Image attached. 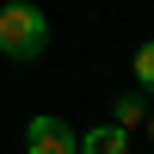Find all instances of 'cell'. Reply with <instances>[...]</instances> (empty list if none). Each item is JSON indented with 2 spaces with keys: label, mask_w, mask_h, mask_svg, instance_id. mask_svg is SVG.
Masks as SVG:
<instances>
[{
  "label": "cell",
  "mask_w": 154,
  "mask_h": 154,
  "mask_svg": "<svg viewBox=\"0 0 154 154\" xmlns=\"http://www.w3.org/2000/svg\"><path fill=\"white\" fill-rule=\"evenodd\" d=\"M74 154H130V130H117V123H105V130H86Z\"/></svg>",
  "instance_id": "cell-3"
},
{
  "label": "cell",
  "mask_w": 154,
  "mask_h": 154,
  "mask_svg": "<svg viewBox=\"0 0 154 154\" xmlns=\"http://www.w3.org/2000/svg\"><path fill=\"white\" fill-rule=\"evenodd\" d=\"M0 49H6L12 62H37L49 49V19L31 0H6V6H0Z\"/></svg>",
  "instance_id": "cell-1"
},
{
  "label": "cell",
  "mask_w": 154,
  "mask_h": 154,
  "mask_svg": "<svg viewBox=\"0 0 154 154\" xmlns=\"http://www.w3.org/2000/svg\"><path fill=\"white\" fill-rule=\"evenodd\" d=\"M111 117H117V130H130V123H148V111H142V99H136V93H123L117 105H111Z\"/></svg>",
  "instance_id": "cell-4"
},
{
  "label": "cell",
  "mask_w": 154,
  "mask_h": 154,
  "mask_svg": "<svg viewBox=\"0 0 154 154\" xmlns=\"http://www.w3.org/2000/svg\"><path fill=\"white\" fill-rule=\"evenodd\" d=\"M136 80L154 93V43H142V49H136Z\"/></svg>",
  "instance_id": "cell-5"
},
{
  "label": "cell",
  "mask_w": 154,
  "mask_h": 154,
  "mask_svg": "<svg viewBox=\"0 0 154 154\" xmlns=\"http://www.w3.org/2000/svg\"><path fill=\"white\" fill-rule=\"evenodd\" d=\"M148 136H154V117H148Z\"/></svg>",
  "instance_id": "cell-6"
},
{
  "label": "cell",
  "mask_w": 154,
  "mask_h": 154,
  "mask_svg": "<svg viewBox=\"0 0 154 154\" xmlns=\"http://www.w3.org/2000/svg\"><path fill=\"white\" fill-rule=\"evenodd\" d=\"M74 142H80V136H74V123L49 117V111L25 123V154H74Z\"/></svg>",
  "instance_id": "cell-2"
}]
</instances>
